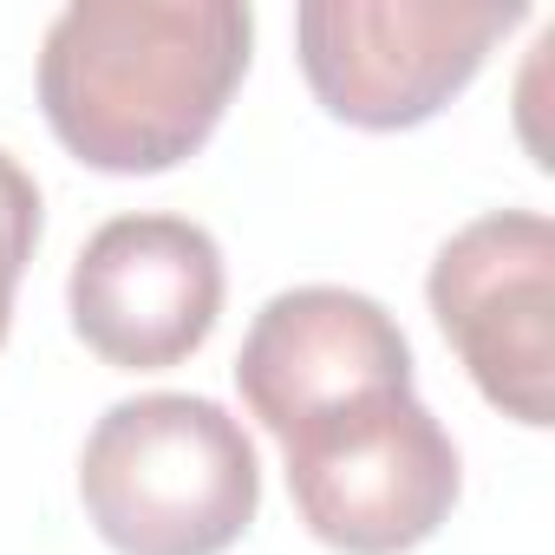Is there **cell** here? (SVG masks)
Instances as JSON below:
<instances>
[{"label": "cell", "instance_id": "cell-1", "mask_svg": "<svg viewBox=\"0 0 555 555\" xmlns=\"http://www.w3.org/2000/svg\"><path fill=\"white\" fill-rule=\"evenodd\" d=\"M248 47L242 0H73L40 47V112L86 170L157 177L216 138Z\"/></svg>", "mask_w": 555, "mask_h": 555}, {"label": "cell", "instance_id": "cell-2", "mask_svg": "<svg viewBox=\"0 0 555 555\" xmlns=\"http://www.w3.org/2000/svg\"><path fill=\"white\" fill-rule=\"evenodd\" d=\"M86 522L118 555H222L261 509V464L216 399H118L79 451Z\"/></svg>", "mask_w": 555, "mask_h": 555}, {"label": "cell", "instance_id": "cell-3", "mask_svg": "<svg viewBox=\"0 0 555 555\" xmlns=\"http://www.w3.org/2000/svg\"><path fill=\"white\" fill-rule=\"evenodd\" d=\"M288 496L314 542L340 555H405L431 542L464 490L451 431L412 392H379L282 438Z\"/></svg>", "mask_w": 555, "mask_h": 555}, {"label": "cell", "instance_id": "cell-4", "mask_svg": "<svg viewBox=\"0 0 555 555\" xmlns=\"http://www.w3.org/2000/svg\"><path fill=\"white\" fill-rule=\"evenodd\" d=\"M522 21L516 0H308L295 14V53L327 118L360 131H412L438 118Z\"/></svg>", "mask_w": 555, "mask_h": 555}, {"label": "cell", "instance_id": "cell-5", "mask_svg": "<svg viewBox=\"0 0 555 555\" xmlns=\"http://www.w3.org/2000/svg\"><path fill=\"white\" fill-rule=\"evenodd\" d=\"M425 301L477 392L542 431L555 418V222L542 209L464 222L431 261Z\"/></svg>", "mask_w": 555, "mask_h": 555}, {"label": "cell", "instance_id": "cell-6", "mask_svg": "<svg viewBox=\"0 0 555 555\" xmlns=\"http://www.w3.org/2000/svg\"><path fill=\"white\" fill-rule=\"evenodd\" d=\"M222 248L190 216H112L86 235L66 308L73 334L118 373L183 366L222 314Z\"/></svg>", "mask_w": 555, "mask_h": 555}, {"label": "cell", "instance_id": "cell-7", "mask_svg": "<svg viewBox=\"0 0 555 555\" xmlns=\"http://www.w3.org/2000/svg\"><path fill=\"white\" fill-rule=\"evenodd\" d=\"M235 386L274 438H288L340 405L412 392V340L373 295L308 282L255 314L235 353Z\"/></svg>", "mask_w": 555, "mask_h": 555}, {"label": "cell", "instance_id": "cell-8", "mask_svg": "<svg viewBox=\"0 0 555 555\" xmlns=\"http://www.w3.org/2000/svg\"><path fill=\"white\" fill-rule=\"evenodd\" d=\"M40 222L47 209H40L34 170L14 151H0V347H8V327H14V288L40 248Z\"/></svg>", "mask_w": 555, "mask_h": 555}]
</instances>
